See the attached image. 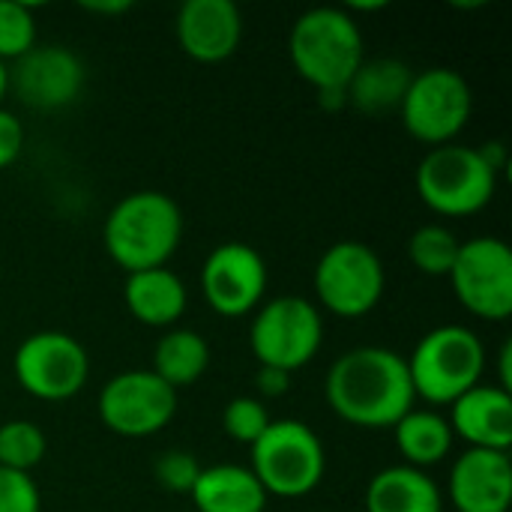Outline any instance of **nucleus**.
<instances>
[{
  "label": "nucleus",
  "mask_w": 512,
  "mask_h": 512,
  "mask_svg": "<svg viewBox=\"0 0 512 512\" xmlns=\"http://www.w3.org/2000/svg\"><path fill=\"white\" fill-rule=\"evenodd\" d=\"M9 87L36 111L72 105L84 90V63L66 45H33L9 66Z\"/></svg>",
  "instance_id": "nucleus-14"
},
{
  "label": "nucleus",
  "mask_w": 512,
  "mask_h": 512,
  "mask_svg": "<svg viewBox=\"0 0 512 512\" xmlns=\"http://www.w3.org/2000/svg\"><path fill=\"white\" fill-rule=\"evenodd\" d=\"M408 360L414 396L429 405H453L459 396L483 384L486 348L480 336L459 324L429 330Z\"/></svg>",
  "instance_id": "nucleus-5"
},
{
  "label": "nucleus",
  "mask_w": 512,
  "mask_h": 512,
  "mask_svg": "<svg viewBox=\"0 0 512 512\" xmlns=\"http://www.w3.org/2000/svg\"><path fill=\"white\" fill-rule=\"evenodd\" d=\"M123 300L144 327H174L189 306V291L171 267H153L126 273Z\"/></svg>",
  "instance_id": "nucleus-18"
},
{
  "label": "nucleus",
  "mask_w": 512,
  "mask_h": 512,
  "mask_svg": "<svg viewBox=\"0 0 512 512\" xmlns=\"http://www.w3.org/2000/svg\"><path fill=\"white\" fill-rule=\"evenodd\" d=\"M270 414H267V405L261 399H252V396H237L225 405L222 411V426H225V435L234 438L237 444H246L252 447L270 426Z\"/></svg>",
  "instance_id": "nucleus-27"
},
{
  "label": "nucleus",
  "mask_w": 512,
  "mask_h": 512,
  "mask_svg": "<svg viewBox=\"0 0 512 512\" xmlns=\"http://www.w3.org/2000/svg\"><path fill=\"white\" fill-rule=\"evenodd\" d=\"M411 78H414V72L405 60L366 57L360 63V69L354 72L351 84L345 87V99L357 111H363L369 117H381V114L399 111Z\"/></svg>",
  "instance_id": "nucleus-21"
},
{
  "label": "nucleus",
  "mask_w": 512,
  "mask_h": 512,
  "mask_svg": "<svg viewBox=\"0 0 512 512\" xmlns=\"http://www.w3.org/2000/svg\"><path fill=\"white\" fill-rule=\"evenodd\" d=\"M447 492H450V504L456 507V512H510V453L465 450L450 468Z\"/></svg>",
  "instance_id": "nucleus-16"
},
{
  "label": "nucleus",
  "mask_w": 512,
  "mask_h": 512,
  "mask_svg": "<svg viewBox=\"0 0 512 512\" xmlns=\"http://www.w3.org/2000/svg\"><path fill=\"white\" fill-rule=\"evenodd\" d=\"M438 483L411 465H390L369 480L366 512H441Z\"/></svg>",
  "instance_id": "nucleus-20"
},
{
  "label": "nucleus",
  "mask_w": 512,
  "mask_h": 512,
  "mask_svg": "<svg viewBox=\"0 0 512 512\" xmlns=\"http://www.w3.org/2000/svg\"><path fill=\"white\" fill-rule=\"evenodd\" d=\"M36 45V15L30 6L0 0V63L12 66Z\"/></svg>",
  "instance_id": "nucleus-26"
},
{
  "label": "nucleus",
  "mask_w": 512,
  "mask_h": 512,
  "mask_svg": "<svg viewBox=\"0 0 512 512\" xmlns=\"http://www.w3.org/2000/svg\"><path fill=\"white\" fill-rule=\"evenodd\" d=\"M177 414V393L150 369L114 375L99 393V420L120 438H150Z\"/></svg>",
  "instance_id": "nucleus-12"
},
{
  "label": "nucleus",
  "mask_w": 512,
  "mask_h": 512,
  "mask_svg": "<svg viewBox=\"0 0 512 512\" xmlns=\"http://www.w3.org/2000/svg\"><path fill=\"white\" fill-rule=\"evenodd\" d=\"M21 147H24V126H21V120L12 111L0 108V171L15 165V159L21 156Z\"/></svg>",
  "instance_id": "nucleus-30"
},
{
  "label": "nucleus",
  "mask_w": 512,
  "mask_h": 512,
  "mask_svg": "<svg viewBox=\"0 0 512 512\" xmlns=\"http://www.w3.org/2000/svg\"><path fill=\"white\" fill-rule=\"evenodd\" d=\"M288 381H291V375H288V372H282V369H270V366H261V369H258V378H255L258 393H261V396H267V399H279V396H285V393H288Z\"/></svg>",
  "instance_id": "nucleus-31"
},
{
  "label": "nucleus",
  "mask_w": 512,
  "mask_h": 512,
  "mask_svg": "<svg viewBox=\"0 0 512 512\" xmlns=\"http://www.w3.org/2000/svg\"><path fill=\"white\" fill-rule=\"evenodd\" d=\"M6 93H9V66L0 63V102H3Z\"/></svg>",
  "instance_id": "nucleus-34"
},
{
  "label": "nucleus",
  "mask_w": 512,
  "mask_h": 512,
  "mask_svg": "<svg viewBox=\"0 0 512 512\" xmlns=\"http://www.w3.org/2000/svg\"><path fill=\"white\" fill-rule=\"evenodd\" d=\"M249 471L267 498H306L324 480V444L315 429L300 420H273L267 432L252 444Z\"/></svg>",
  "instance_id": "nucleus-6"
},
{
  "label": "nucleus",
  "mask_w": 512,
  "mask_h": 512,
  "mask_svg": "<svg viewBox=\"0 0 512 512\" xmlns=\"http://www.w3.org/2000/svg\"><path fill=\"white\" fill-rule=\"evenodd\" d=\"M207 366H210V345L195 330L171 327L153 348L150 372L177 393L183 387H192L207 372Z\"/></svg>",
  "instance_id": "nucleus-23"
},
{
  "label": "nucleus",
  "mask_w": 512,
  "mask_h": 512,
  "mask_svg": "<svg viewBox=\"0 0 512 512\" xmlns=\"http://www.w3.org/2000/svg\"><path fill=\"white\" fill-rule=\"evenodd\" d=\"M288 57L294 72L312 84L315 93H345L366 60L357 18L336 6L303 12L288 33Z\"/></svg>",
  "instance_id": "nucleus-3"
},
{
  "label": "nucleus",
  "mask_w": 512,
  "mask_h": 512,
  "mask_svg": "<svg viewBox=\"0 0 512 512\" xmlns=\"http://www.w3.org/2000/svg\"><path fill=\"white\" fill-rule=\"evenodd\" d=\"M324 390L333 414L357 429H393L417 402L408 360L378 345L342 354L330 366Z\"/></svg>",
  "instance_id": "nucleus-1"
},
{
  "label": "nucleus",
  "mask_w": 512,
  "mask_h": 512,
  "mask_svg": "<svg viewBox=\"0 0 512 512\" xmlns=\"http://www.w3.org/2000/svg\"><path fill=\"white\" fill-rule=\"evenodd\" d=\"M153 474L159 480V486L165 492H174V495H189L198 474H201V465L198 459L189 453V450H168L156 459L153 465Z\"/></svg>",
  "instance_id": "nucleus-28"
},
{
  "label": "nucleus",
  "mask_w": 512,
  "mask_h": 512,
  "mask_svg": "<svg viewBox=\"0 0 512 512\" xmlns=\"http://www.w3.org/2000/svg\"><path fill=\"white\" fill-rule=\"evenodd\" d=\"M324 342V321L306 297H276L255 309L249 345L261 366L297 372L315 360Z\"/></svg>",
  "instance_id": "nucleus-9"
},
{
  "label": "nucleus",
  "mask_w": 512,
  "mask_h": 512,
  "mask_svg": "<svg viewBox=\"0 0 512 512\" xmlns=\"http://www.w3.org/2000/svg\"><path fill=\"white\" fill-rule=\"evenodd\" d=\"M189 498L195 512H264L267 507V492L243 465L201 468Z\"/></svg>",
  "instance_id": "nucleus-19"
},
{
  "label": "nucleus",
  "mask_w": 512,
  "mask_h": 512,
  "mask_svg": "<svg viewBox=\"0 0 512 512\" xmlns=\"http://www.w3.org/2000/svg\"><path fill=\"white\" fill-rule=\"evenodd\" d=\"M462 240L447 225H423L408 240V261L426 276H450Z\"/></svg>",
  "instance_id": "nucleus-24"
},
{
  "label": "nucleus",
  "mask_w": 512,
  "mask_h": 512,
  "mask_svg": "<svg viewBox=\"0 0 512 512\" xmlns=\"http://www.w3.org/2000/svg\"><path fill=\"white\" fill-rule=\"evenodd\" d=\"M453 438H462L468 450L510 453L512 447V396L498 384H477L450 405L447 417Z\"/></svg>",
  "instance_id": "nucleus-17"
},
{
  "label": "nucleus",
  "mask_w": 512,
  "mask_h": 512,
  "mask_svg": "<svg viewBox=\"0 0 512 512\" xmlns=\"http://www.w3.org/2000/svg\"><path fill=\"white\" fill-rule=\"evenodd\" d=\"M396 447L411 468H432L444 462L453 450V429L444 414L432 408H411L396 426H393Z\"/></svg>",
  "instance_id": "nucleus-22"
},
{
  "label": "nucleus",
  "mask_w": 512,
  "mask_h": 512,
  "mask_svg": "<svg viewBox=\"0 0 512 512\" xmlns=\"http://www.w3.org/2000/svg\"><path fill=\"white\" fill-rule=\"evenodd\" d=\"M174 33L186 57L222 63L240 48L243 15L231 0H186L177 12Z\"/></svg>",
  "instance_id": "nucleus-15"
},
{
  "label": "nucleus",
  "mask_w": 512,
  "mask_h": 512,
  "mask_svg": "<svg viewBox=\"0 0 512 512\" xmlns=\"http://www.w3.org/2000/svg\"><path fill=\"white\" fill-rule=\"evenodd\" d=\"M510 363H512V345L507 342L504 348H501V354H498V387L501 390H510L512 384V375H510Z\"/></svg>",
  "instance_id": "nucleus-33"
},
{
  "label": "nucleus",
  "mask_w": 512,
  "mask_h": 512,
  "mask_svg": "<svg viewBox=\"0 0 512 512\" xmlns=\"http://www.w3.org/2000/svg\"><path fill=\"white\" fill-rule=\"evenodd\" d=\"M474 114V93L465 75L450 66H432L414 72L405 99L399 105V117L405 132L432 147L456 144L459 132L468 126Z\"/></svg>",
  "instance_id": "nucleus-7"
},
{
  "label": "nucleus",
  "mask_w": 512,
  "mask_h": 512,
  "mask_svg": "<svg viewBox=\"0 0 512 512\" xmlns=\"http://www.w3.org/2000/svg\"><path fill=\"white\" fill-rule=\"evenodd\" d=\"M18 387L39 402H66L90 378L84 345L63 330H39L27 336L12 360Z\"/></svg>",
  "instance_id": "nucleus-10"
},
{
  "label": "nucleus",
  "mask_w": 512,
  "mask_h": 512,
  "mask_svg": "<svg viewBox=\"0 0 512 512\" xmlns=\"http://www.w3.org/2000/svg\"><path fill=\"white\" fill-rule=\"evenodd\" d=\"M201 291L207 306L222 318H246L267 291V264L258 249L246 243L216 246L201 267Z\"/></svg>",
  "instance_id": "nucleus-13"
},
{
  "label": "nucleus",
  "mask_w": 512,
  "mask_h": 512,
  "mask_svg": "<svg viewBox=\"0 0 512 512\" xmlns=\"http://www.w3.org/2000/svg\"><path fill=\"white\" fill-rule=\"evenodd\" d=\"M498 192V168L483 147L444 144L432 147L417 165L420 201L447 219H465L492 204Z\"/></svg>",
  "instance_id": "nucleus-4"
},
{
  "label": "nucleus",
  "mask_w": 512,
  "mask_h": 512,
  "mask_svg": "<svg viewBox=\"0 0 512 512\" xmlns=\"http://www.w3.org/2000/svg\"><path fill=\"white\" fill-rule=\"evenodd\" d=\"M42 495L30 474L0 468V512H39Z\"/></svg>",
  "instance_id": "nucleus-29"
},
{
  "label": "nucleus",
  "mask_w": 512,
  "mask_h": 512,
  "mask_svg": "<svg viewBox=\"0 0 512 512\" xmlns=\"http://www.w3.org/2000/svg\"><path fill=\"white\" fill-rule=\"evenodd\" d=\"M84 9L87 12H93V15H120V12H129L132 9V3L129 0H105V3H84Z\"/></svg>",
  "instance_id": "nucleus-32"
},
{
  "label": "nucleus",
  "mask_w": 512,
  "mask_h": 512,
  "mask_svg": "<svg viewBox=\"0 0 512 512\" xmlns=\"http://www.w3.org/2000/svg\"><path fill=\"white\" fill-rule=\"evenodd\" d=\"M387 273L375 249L360 240L333 243L315 264L312 288L336 318H366L384 297Z\"/></svg>",
  "instance_id": "nucleus-8"
},
{
  "label": "nucleus",
  "mask_w": 512,
  "mask_h": 512,
  "mask_svg": "<svg viewBox=\"0 0 512 512\" xmlns=\"http://www.w3.org/2000/svg\"><path fill=\"white\" fill-rule=\"evenodd\" d=\"M48 441L30 420H9L0 426V468L30 474L45 459Z\"/></svg>",
  "instance_id": "nucleus-25"
},
{
  "label": "nucleus",
  "mask_w": 512,
  "mask_h": 512,
  "mask_svg": "<svg viewBox=\"0 0 512 512\" xmlns=\"http://www.w3.org/2000/svg\"><path fill=\"white\" fill-rule=\"evenodd\" d=\"M183 240V213L177 201L156 189L126 195L111 207L102 225V243L111 261L126 270L168 267Z\"/></svg>",
  "instance_id": "nucleus-2"
},
{
  "label": "nucleus",
  "mask_w": 512,
  "mask_h": 512,
  "mask_svg": "<svg viewBox=\"0 0 512 512\" xmlns=\"http://www.w3.org/2000/svg\"><path fill=\"white\" fill-rule=\"evenodd\" d=\"M456 300L483 321H507L512 315V252L498 237H474L459 246L450 270Z\"/></svg>",
  "instance_id": "nucleus-11"
}]
</instances>
